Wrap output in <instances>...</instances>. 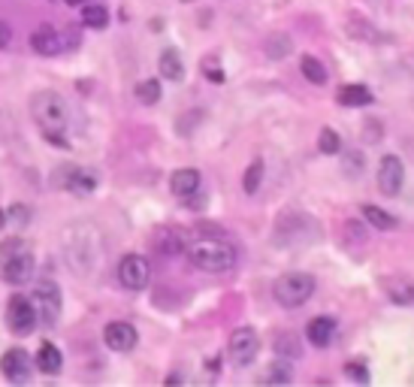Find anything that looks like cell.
<instances>
[{
    "mask_svg": "<svg viewBox=\"0 0 414 387\" xmlns=\"http://www.w3.org/2000/svg\"><path fill=\"white\" fill-rule=\"evenodd\" d=\"M0 373L12 384H28L30 375H34V360H30V354L25 348H10V351L0 357Z\"/></svg>",
    "mask_w": 414,
    "mask_h": 387,
    "instance_id": "8",
    "label": "cell"
},
{
    "mask_svg": "<svg viewBox=\"0 0 414 387\" xmlns=\"http://www.w3.org/2000/svg\"><path fill=\"white\" fill-rule=\"evenodd\" d=\"M363 218L369 221L372 227H378V230H396V218L390 215V212H384V209H378V206H372V203H366L363 209Z\"/></svg>",
    "mask_w": 414,
    "mask_h": 387,
    "instance_id": "20",
    "label": "cell"
},
{
    "mask_svg": "<svg viewBox=\"0 0 414 387\" xmlns=\"http://www.w3.org/2000/svg\"><path fill=\"white\" fill-rule=\"evenodd\" d=\"M275 351L287 354V357H296V354H300V345L294 342V336H290V333H285V336H281L279 342H275Z\"/></svg>",
    "mask_w": 414,
    "mask_h": 387,
    "instance_id": "31",
    "label": "cell"
},
{
    "mask_svg": "<svg viewBox=\"0 0 414 387\" xmlns=\"http://www.w3.org/2000/svg\"><path fill=\"white\" fill-rule=\"evenodd\" d=\"M10 40H12V34H10V25H3V21H0V52H3L6 45H10Z\"/></svg>",
    "mask_w": 414,
    "mask_h": 387,
    "instance_id": "34",
    "label": "cell"
},
{
    "mask_svg": "<svg viewBox=\"0 0 414 387\" xmlns=\"http://www.w3.org/2000/svg\"><path fill=\"white\" fill-rule=\"evenodd\" d=\"M185 3H190V0H185Z\"/></svg>",
    "mask_w": 414,
    "mask_h": 387,
    "instance_id": "37",
    "label": "cell"
},
{
    "mask_svg": "<svg viewBox=\"0 0 414 387\" xmlns=\"http://www.w3.org/2000/svg\"><path fill=\"white\" fill-rule=\"evenodd\" d=\"M30 49H34L36 55H58V52H61V36H58V30L52 27V25L36 27L34 34H30Z\"/></svg>",
    "mask_w": 414,
    "mask_h": 387,
    "instance_id": "14",
    "label": "cell"
},
{
    "mask_svg": "<svg viewBox=\"0 0 414 387\" xmlns=\"http://www.w3.org/2000/svg\"><path fill=\"white\" fill-rule=\"evenodd\" d=\"M290 378H294V375H290V369L285 366V363H272V366L260 375V382H263V384H287Z\"/></svg>",
    "mask_w": 414,
    "mask_h": 387,
    "instance_id": "26",
    "label": "cell"
},
{
    "mask_svg": "<svg viewBox=\"0 0 414 387\" xmlns=\"http://www.w3.org/2000/svg\"><path fill=\"white\" fill-rule=\"evenodd\" d=\"M318 148L324 151V155H339V148H342V140H339V133L333 131V127H324L318 136Z\"/></svg>",
    "mask_w": 414,
    "mask_h": 387,
    "instance_id": "25",
    "label": "cell"
},
{
    "mask_svg": "<svg viewBox=\"0 0 414 387\" xmlns=\"http://www.w3.org/2000/svg\"><path fill=\"white\" fill-rule=\"evenodd\" d=\"M266 55L275 58V60H281L285 55H290V40H287L285 34L270 36V40H266Z\"/></svg>",
    "mask_w": 414,
    "mask_h": 387,
    "instance_id": "27",
    "label": "cell"
},
{
    "mask_svg": "<svg viewBox=\"0 0 414 387\" xmlns=\"http://www.w3.org/2000/svg\"><path fill=\"white\" fill-rule=\"evenodd\" d=\"M103 342L109 345L112 351L124 354V351H133L136 348L140 333H136V327L127 321H112V324H106V330H103Z\"/></svg>",
    "mask_w": 414,
    "mask_h": 387,
    "instance_id": "12",
    "label": "cell"
},
{
    "mask_svg": "<svg viewBox=\"0 0 414 387\" xmlns=\"http://www.w3.org/2000/svg\"><path fill=\"white\" fill-rule=\"evenodd\" d=\"M402 181H405V166L396 155H384L378 164V191L384 197H396L402 191Z\"/></svg>",
    "mask_w": 414,
    "mask_h": 387,
    "instance_id": "10",
    "label": "cell"
},
{
    "mask_svg": "<svg viewBox=\"0 0 414 387\" xmlns=\"http://www.w3.org/2000/svg\"><path fill=\"white\" fill-rule=\"evenodd\" d=\"M351 166V176H360V166H363V157L360 155H348L345 157V170Z\"/></svg>",
    "mask_w": 414,
    "mask_h": 387,
    "instance_id": "33",
    "label": "cell"
},
{
    "mask_svg": "<svg viewBox=\"0 0 414 387\" xmlns=\"http://www.w3.org/2000/svg\"><path fill=\"white\" fill-rule=\"evenodd\" d=\"M82 21H85L88 27H106L109 25V12H106V6L100 3H88V6H82Z\"/></svg>",
    "mask_w": 414,
    "mask_h": 387,
    "instance_id": "22",
    "label": "cell"
},
{
    "mask_svg": "<svg viewBox=\"0 0 414 387\" xmlns=\"http://www.w3.org/2000/svg\"><path fill=\"white\" fill-rule=\"evenodd\" d=\"M300 70H303V76L312 82V85H324V82H327V67L320 64L318 58H312V55L300 58Z\"/></svg>",
    "mask_w": 414,
    "mask_h": 387,
    "instance_id": "21",
    "label": "cell"
},
{
    "mask_svg": "<svg viewBox=\"0 0 414 387\" xmlns=\"http://www.w3.org/2000/svg\"><path fill=\"white\" fill-rule=\"evenodd\" d=\"M0 278L10 285H28L30 278H34V254H30L28 248L12 254L6 263H0Z\"/></svg>",
    "mask_w": 414,
    "mask_h": 387,
    "instance_id": "11",
    "label": "cell"
},
{
    "mask_svg": "<svg viewBox=\"0 0 414 387\" xmlns=\"http://www.w3.org/2000/svg\"><path fill=\"white\" fill-rule=\"evenodd\" d=\"M188 257H190V263H194L197 269L224 272V269H230L236 263V248L230 245L224 236H218V239L203 236V239H197L194 245L188 248Z\"/></svg>",
    "mask_w": 414,
    "mask_h": 387,
    "instance_id": "2",
    "label": "cell"
},
{
    "mask_svg": "<svg viewBox=\"0 0 414 387\" xmlns=\"http://www.w3.org/2000/svg\"><path fill=\"white\" fill-rule=\"evenodd\" d=\"M275 302L285 309H300L305 300L314 294V278L309 272H285L272 287Z\"/></svg>",
    "mask_w": 414,
    "mask_h": 387,
    "instance_id": "3",
    "label": "cell"
},
{
    "mask_svg": "<svg viewBox=\"0 0 414 387\" xmlns=\"http://www.w3.org/2000/svg\"><path fill=\"white\" fill-rule=\"evenodd\" d=\"M30 112L40 127V133L52 142L55 148H70L67 142V103L61 100L55 91H40L30 100Z\"/></svg>",
    "mask_w": 414,
    "mask_h": 387,
    "instance_id": "1",
    "label": "cell"
},
{
    "mask_svg": "<svg viewBox=\"0 0 414 387\" xmlns=\"http://www.w3.org/2000/svg\"><path fill=\"white\" fill-rule=\"evenodd\" d=\"M170 188L179 200H185L190 194H200V173L194 166H185V170H175L170 179Z\"/></svg>",
    "mask_w": 414,
    "mask_h": 387,
    "instance_id": "13",
    "label": "cell"
},
{
    "mask_svg": "<svg viewBox=\"0 0 414 387\" xmlns=\"http://www.w3.org/2000/svg\"><path fill=\"white\" fill-rule=\"evenodd\" d=\"M149 276H151V267L142 254H124L118 263V282L124 291H142L149 285Z\"/></svg>",
    "mask_w": 414,
    "mask_h": 387,
    "instance_id": "7",
    "label": "cell"
},
{
    "mask_svg": "<svg viewBox=\"0 0 414 387\" xmlns=\"http://www.w3.org/2000/svg\"><path fill=\"white\" fill-rule=\"evenodd\" d=\"M155 245H157V252H164V254H179V252H185V233L173 230V227H160L155 233Z\"/></svg>",
    "mask_w": 414,
    "mask_h": 387,
    "instance_id": "17",
    "label": "cell"
},
{
    "mask_svg": "<svg viewBox=\"0 0 414 387\" xmlns=\"http://www.w3.org/2000/svg\"><path fill=\"white\" fill-rule=\"evenodd\" d=\"M345 375L354 378L357 384H369V373H366L363 363H348V366H345Z\"/></svg>",
    "mask_w": 414,
    "mask_h": 387,
    "instance_id": "32",
    "label": "cell"
},
{
    "mask_svg": "<svg viewBox=\"0 0 414 387\" xmlns=\"http://www.w3.org/2000/svg\"><path fill=\"white\" fill-rule=\"evenodd\" d=\"M67 3H73V6H79V3H82V0H67Z\"/></svg>",
    "mask_w": 414,
    "mask_h": 387,
    "instance_id": "36",
    "label": "cell"
},
{
    "mask_svg": "<svg viewBox=\"0 0 414 387\" xmlns=\"http://www.w3.org/2000/svg\"><path fill=\"white\" fill-rule=\"evenodd\" d=\"M3 227H6V212L0 209V230H3Z\"/></svg>",
    "mask_w": 414,
    "mask_h": 387,
    "instance_id": "35",
    "label": "cell"
},
{
    "mask_svg": "<svg viewBox=\"0 0 414 387\" xmlns=\"http://www.w3.org/2000/svg\"><path fill=\"white\" fill-rule=\"evenodd\" d=\"M21 248H25V239H19V236L3 239V242H0V263H6L12 254H19Z\"/></svg>",
    "mask_w": 414,
    "mask_h": 387,
    "instance_id": "30",
    "label": "cell"
},
{
    "mask_svg": "<svg viewBox=\"0 0 414 387\" xmlns=\"http://www.w3.org/2000/svg\"><path fill=\"white\" fill-rule=\"evenodd\" d=\"M336 100L342 106H369L372 103V91L366 85H342L336 91Z\"/></svg>",
    "mask_w": 414,
    "mask_h": 387,
    "instance_id": "18",
    "label": "cell"
},
{
    "mask_svg": "<svg viewBox=\"0 0 414 387\" xmlns=\"http://www.w3.org/2000/svg\"><path fill=\"white\" fill-rule=\"evenodd\" d=\"M136 97H140V103H145V106H155L160 100V82H155V79L140 82V85H136Z\"/></svg>",
    "mask_w": 414,
    "mask_h": 387,
    "instance_id": "24",
    "label": "cell"
},
{
    "mask_svg": "<svg viewBox=\"0 0 414 387\" xmlns=\"http://www.w3.org/2000/svg\"><path fill=\"white\" fill-rule=\"evenodd\" d=\"M305 339H309L314 348H327L336 339V321L333 318H314V321H309V327H305Z\"/></svg>",
    "mask_w": 414,
    "mask_h": 387,
    "instance_id": "15",
    "label": "cell"
},
{
    "mask_svg": "<svg viewBox=\"0 0 414 387\" xmlns=\"http://www.w3.org/2000/svg\"><path fill=\"white\" fill-rule=\"evenodd\" d=\"M34 309H36V321L43 327H55L58 315H61V291L55 282H40L34 287Z\"/></svg>",
    "mask_w": 414,
    "mask_h": 387,
    "instance_id": "5",
    "label": "cell"
},
{
    "mask_svg": "<svg viewBox=\"0 0 414 387\" xmlns=\"http://www.w3.org/2000/svg\"><path fill=\"white\" fill-rule=\"evenodd\" d=\"M160 73H164V79H170V82H179L182 76H185V64H182V58L175 49L160 52Z\"/></svg>",
    "mask_w": 414,
    "mask_h": 387,
    "instance_id": "19",
    "label": "cell"
},
{
    "mask_svg": "<svg viewBox=\"0 0 414 387\" xmlns=\"http://www.w3.org/2000/svg\"><path fill=\"white\" fill-rule=\"evenodd\" d=\"M260 179H263V161H251V164H248V170H245V176H242L245 194H257Z\"/></svg>",
    "mask_w": 414,
    "mask_h": 387,
    "instance_id": "23",
    "label": "cell"
},
{
    "mask_svg": "<svg viewBox=\"0 0 414 387\" xmlns=\"http://www.w3.org/2000/svg\"><path fill=\"white\" fill-rule=\"evenodd\" d=\"M6 221H12L15 227H28L30 224V206H25V203H15V206H10V212H6Z\"/></svg>",
    "mask_w": 414,
    "mask_h": 387,
    "instance_id": "29",
    "label": "cell"
},
{
    "mask_svg": "<svg viewBox=\"0 0 414 387\" xmlns=\"http://www.w3.org/2000/svg\"><path fill=\"white\" fill-rule=\"evenodd\" d=\"M257 351H260V339L251 327H236L233 333H230L227 357H230L233 366H248V363H254Z\"/></svg>",
    "mask_w": 414,
    "mask_h": 387,
    "instance_id": "4",
    "label": "cell"
},
{
    "mask_svg": "<svg viewBox=\"0 0 414 387\" xmlns=\"http://www.w3.org/2000/svg\"><path fill=\"white\" fill-rule=\"evenodd\" d=\"M61 366H64V357H61V351L52 342H43L40 351H36V369H40L43 375H58Z\"/></svg>",
    "mask_w": 414,
    "mask_h": 387,
    "instance_id": "16",
    "label": "cell"
},
{
    "mask_svg": "<svg viewBox=\"0 0 414 387\" xmlns=\"http://www.w3.org/2000/svg\"><path fill=\"white\" fill-rule=\"evenodd\" d=\"M55 185L67 188V191L76 197H88V194H94L97 179H94V173L82 170V166H61L55 173Z\"/></svg>",
    "mask_w": 414,
    "mask_h": 387,
    "instance_id": "9",
    "label": "cell"
},
{
    "mask_svg": "<svg viewBox=\"0 0 414 387\" xmlns=\"http://www.w3.org/2000/svg\"><path fill=\"white\" fill-rule=\"evenodd\" d=\"M200 70H203L206 79L215 82V85H221V82H224V70H221V60L215 58V55H209V58H203V60H200Z\"/></svg>",
    "mask_w": 414,
    "mask_h": 387,
    "instance_id": "28",
    "label": "cell"
},
{
    "mask_svg": "<svg viewBox=\"0 0 414 387\" xmlns=\"http://www.w3.org/2000/svg\"><path fill=\"white\" fill-rule=\"evenodd\" d=\"M36 324L40 321H36L34 302H30L28 297H21V294H12L10 302H6V327H10L15 336H28Z\"/></svg>",
    "mask_w": 414,
    "mask_h": 387,
    "instance_id": "6",
    "label": "cell"
}]
</instances>
